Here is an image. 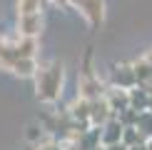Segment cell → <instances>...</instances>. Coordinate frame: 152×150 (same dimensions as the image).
<instances>
[{
    "mask_svg": "<svg viewBox=\"0 0 152 150\" xmlns=\"http://www.w3.org/2000/svg\"><path fill=\"white\" fill-rule=\"evenodd\" d=\"M62 83H65V68L62 62H50L45 68H37L35 73V93L40 103H58L62 95Z\"/></svg>",
    "mask_w": 152,
    "mask_h": 150,
    "instance_id": "1",
    "label": "cell"
},
{
    "mask_svg": "<svg viewBox=\"0 0 152 150\" xmlns=\"http://www.w3.org/2000/svg\"><path fill=\"white\" fill-rule=\"evenodd\" d=\"M122 130H125V125L120 123L117 115H112L105 125H100V145L102 148L120 145V143H122Z\"/></svg>",
    "mask_w": 152,
    "mask_h": 150,
    "instance_id": "2",
    "label": "cell"
},
{
    "mask_svg": "<svg viewBox=\"0 0 152 150\" xmlns=\"http://www.w3.org/2000/svg\"><path fill=\"white\" fill-rule=\"evenodd\" d=\"M42 12H25V15H18V35L25 38H37L42 33Z\"/></svg>",
    "mask_w": 152,
    "mask_h": 150,
    "instance_id": "3",
    "label": "cell"
},
{
    "mask_svg": "<svg viewBox=\"0 0 152 150\" xmlns=\"http://www.w3.org/2000/svg\"><path fill=\"white\" fill-rule=\"evenodd\" d=\"M77 8L82 18L90 23V28H100L105 23V0H82Z\"/></svg>",
    "mask_w": 152,
    "mask_h": 150,
    "instance_id": "4",
    "label": "cell"
},
{
    "mask_svg": "<svg viewBox=\"0 0 152 150\" xmlns=\"http://www.w3.org/2000/svg\"><path fill=\"white\" fill-rule=\"evenodd\" d=\"M112 85L122 88V90H132L137 85V78H135V68L132 62H122V65H115L112 68Z\"/></svg>",
    "mask_w": 152,
    "mask_h": 150,
    "instance_id": "5",
    "label": "cell"
},
{
    "mask_svg": "<svg viewBox=\"0 0 152 150\" xmlns=\"http://www.w3.org/2000/svg\"><path fill=\"white\" fill-rule=\"evenodd\" d=\"M105 90L100 85V80L92 75V70H85L80 78V98H87V100H95V98H102Z\"/></svg>",
    "mask_w": 152,
    "mask_h": 150,
    "instance_id": "6",
    "label": "cell"
},
{
    "mask_svg": "<svg viewBox=\"0 0 152 150\" xmlns=\"http://www.w3.org/2000/svg\"><path fill=\"white\" fill-rule=\"evenodd\" d=\"M112 115H115V112L110 110V105H107L105 95H102V98H95V100H90V123L95 125V128L105 125V123L110 120Z\"/></svg>",
    "mask_w": 152,
    "mask_h": 150,
    "instance_id": "7",
    "label": "cell"
},
{
    "mask_svg": "<svg viewBox=\"0 0 152 150\" xmlns=\"http://www.w3.org/2000/svg\"><path fill=\"white\" fill-rule=\"evenodd\" d=\"M105 100H107V105H110V110L115 115L122 112L125 108H130V93L122 90V88H117V85H112V88L105 90Z\"/></svg>",
    "mask_w": 152,
    "mask_h": 150,
    "instance_id": "8",
    "label": "cell"
},
{
    "mask_svg": "<svg viewBox=\"0 0 152 150\" xmlns=\"http://www.w3.org/2000/svg\"><path fill=\"white\" fill-rule=\"evenodd\" d=\"M130 93V108H135V110H147L150 108V88L147 85H135Z\"/></svg>",
    "mask_w": 152,
    "mask_h": 150,
    "instance_id": "9",
    "label": "cell"
},
{
    "mask_svg": "<svg viewBox=\"0 0 152 150\" xmlns=\"http://www.w3.org/2000/svg\"><path fill=\"white\" fill-rule=\"evenodd\" d=\"M12 45H15L18 60H20V58H35L37 38H25V35H20V38H18V43H12Z\"/></svg>",
    "mask_w": 152,
    "mask_h": 150,
    "instance_id": "10",
    "label": "cell"
},
{
    "mask_svg": "<svg viewBox=\"0 0 152 150\" xmlns=\"http://www.w3.org/2000/svg\"><path fill=\"white\" fill-rule=\"evenodd\" d=\"M132 68H135V78H137V85H152V65L147 62V58H140L132 62Z\"/></svg>",
    "mask_w": 152,
    "mask_h": 150,
    "instance_id": "11",
    "label": "cell"
},
{
    "mask_svg": "<svg viewBox=\"0 0 152 150\" xmlns=\"http://www.w3.org/2000/svg\"><path fill=\"white\" fill-rule=\"evenodd\" d=\"M12 73H15L18 78H35V73H37L35 58H20L15 65H12Z\"/></svg>",
    "mask_w": 152,
    "mask_h": 150,
    "instance_id": "12",
    "label": "cell"
},
{
    "mask_svg": "<svg viewBox=\"0 0 152 150\" xmlns=\"http://www.w3.org/2000/svg\"><path fill=\"white\" fill-rule=\"evenodd\" d=\"M140 143H147V138L140 133V128H137V125H130V128L122 130V145L127 148V150L135 148V145H140Z\"/></svg>",
    "mask_w": 152,
    "mask_h": 150,
    "instance_id": "13",
    "label": "cell"
},
{
    "mask_svg": "<svg viewBox=\"0 0 152 150\" xmlns=\"http://www.w3.org/2000/svg\"><path fill=\"white\" fill-rule=\"evenodd\" d=\"M137 128H140V133L152 140V110H142L140 118H137Z\"/></svg>",
    "mask_w": 152,
    "mask_h": 150,
    "instance_id": "14",
    "label": "cell"
},
{
    "mask_svg": "<svg viewBox=\"0 0 152 150\" xmlns=\"http://www.w3.org/2000/svg\"><path fill=\"white\" fill-rule=\"evenodd\" d=\"M42 3H45V0H18V15H25V12H42Z\"/></svg>",
    "mask_w": 152,
    "mask_h": 150,
    "instance_id": "15",
    "label": "cell"
},
{
    "mask_svg": "<svg viewBox=\"0 0 152 150\" xmlns=\"http://www.w3.org/2000/svg\"><path fill=\"white\" fill-rule=\"evenodd\" d=\"M117 118H120V123H122L125 128H130V125H137L140 110H135V108H125L122 112H117Z\"/></svg>",
    "mask_w": 152,
    "mask_h": 150,
    "instance_id": "16",
    "label": "cell"
},
{
    "mask_svg": "<svg viewBox=\"0 0 152 150\" xmlns=\"http://www.w3.org/2000/svg\"><path fill=\"white\" fill-rule=\"evenodd\" d=\"M37 150H65V148L55 145V143H45V145H37Z\"/></svg>",
    "mask_w": 152,
    "mask_h": 150,
    "instance_id": "17",
    "label": "cell"
},
{
    "mask_svg": "<svg viewBox=\"0 0 152 150\" xmlns=\"http://www.w3.org/2000/svg\"><path fill=\"white\" fill-rule=\"evenodd\" d=\"M50 3L60 5V8H67V5H72V0H50Z\"/></svg>",
    "mask_w": 152,
    "mask_h": 150,
    "instance_id": "18",
    "label": "cell"
},
{
    "mask_svg": "<svg viewBox=\"0 0 152 150\" xmlns=\"http://www.w3.org/2000/svg\"><path fill=\"white\" fill-rule=\"evenodd\" d=\"M5 48H8V43H5L3 38H0V58H3V53H5Z\"/></svg>",
    "mask_w": 152,
    "mask_h": 150,
    "instance_id": "19",
    "label": "cell"
},
{
    "mask_svg": "<svg viewBox=\"0 0 152 150\" xmlns=\"http://www.w3.org/2000/svg\"><path fill=\"white\" fill-rule=\"evenodd\" d=\"M130 150H147V143H140V145H135V148H130Z\"/></svg>",
    "mask_w": 152,
    "mask_h": 150,
    "instance_id": "20",
    "label": "cell"
},
{
    "mask_svg": "<svg viewBox=\"0 0 152 150\" xmlns=\"http://www.w3.org/2000/svg\"><path fill=\"white\" fill-rule=\"evenodd\" d=\"M145 58H147V62H150V65H152V50H150L147 55H145Z\"/></svg>",
    "mask_w": 152,
    "mask_h": 150,
    "instance_id": "21",
    "label": "cell"
},
{
    "mask_svg": "<svg viewBox=\"0 0 152 150\" xmlns=\"http://www.w3.org/2000/svg\"><path fill=\"white\" fill-rule=\"evenodd\" d=\"M147 110H152V85H150V108Z\"/></svg>",
    "mask_w": 152,
    "mask_h": 150,
    "instance_id": "22",
    "label": "cell"
},
{
    "mask_svg": "<svg viewBox=\"0 0 152 150\" xmlns=\"http://www.w3.org/2000/svg\"><path fill=\"white\" fill-rule=\"evenodd\" d=\"M147 150H152V140H147Z\"/></svg>",
    "mask_w": 152,
    "mask_h": 150,
    "instance_id": "23",
    "label": "cell"
}]
</instances>
